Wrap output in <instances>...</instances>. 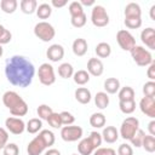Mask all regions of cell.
Returning a JSON list of instances; mask_svg holds the SVG:
<instances>
[{
  "instance_id": "cell-13",
  "label": "cell",
  "mask_w": 155,
  "mask_h": 155,
  "mask_svg": "<svg viewBox=\"0 0 155 155\" xmlns=\"http://www.w3.org/2000/svg\"><path fill=\"white\" fill-rule=\"evenodd\" d=\"M46 57L51 62H59L64 57V48L59 44H52L46 51Z\"/></svg>"
},
{
  "instance_id": "cell-9",
  "label": "cell",
  "mask_w": 155,
  "mask_h": 155,
  "mask_svg": "<svg viewBox=\"0 0 155 155\" xmlns=\"http://www.w3.org/2000/svg\"><path fill=\"white\" fill-rule=\"evenodd\" d=\"M116 41L119 44V46L124 50V51H131L134 46H136V39L134 36L126 29H121L116 33Z\"/></svg>"
},
{
  "instance_id": "cell-26",
  "label": "cell",
  "mask_w": 155,
  "mask_h": 155,
  "mask_svg": "<svg viewBox=\"0 0 155 155\" xmlns=\"http://www.w3.org/2000/svg\"><path fill=\"white\" fill-rule=\"evenodd\" d=\"M94 51H96V54H97L99 58H107V57H109L110 53H111V47H110V45H109L108 42L102 41V42L97 44Z\"/></svg>"
},
{
  "instance_id": "cell-40",
  "label": "cell",
  "mask_w": 155,
  "mask_h": 155,
  "mask_svg": "<svg viewBox=\"0 0 155 155\" xmlns=\"http://www.w3.org/2000/svg\"><path fill=\"white\" fill-rule=\"evenodd\" d=\"M4 155H19V148L16 143H7L2 149Z\"/></svg>"
},
{
  "instance_id": "cell-22",
  "label": "cell",
  "mask_w": 155,
  "mask_h": 155,
  "mask_svg": "<svg viewBox=\"0 0 155 155\" xmlns=\"http://www.w3.org/2000/svg\"><path fill=\"white\" fill-rule=\"evenodd\" d=\"M107 119L103 113H93L90 116V125L94 128H102L105 126Z\"/></svg>"
},
{
  "instance_id": "cell-20",
  "label": "cell",
  "mask_w": 155,
  "mask_h": 155,
  "mask_svg": "<svg viewBox=\"0 0 155 155\" xmlns=\"http://www.w3.org/2000/svg\"><path fill=\"white\" fill-rule=\"evenodd\" d=\"M78 150H79V154L80 155H91L96 149L93 147V144L91 143L90 138H82L79 144H78Z\"/></svg>"
},
{
  "instance_id": "cell-15",
  "label": "cell",
  "mask_w": 155,
  "mask_h": 155,
  "mask_svg": "<svg viewBox=\"0 0 155 155\" xmlns=\"http://www.w3.org/2000/svg\"><path fill=\"white\" fill-rule=\"evenodd\" d=\"M140 40L149 50H155V30H154V28L149 27V28L143 29L140 33Z\"/></svg>"
},
{
  "instance_id": "cell-54",
  "label": "cell",
  "mask_w": 155,
  "mask_h": 155,
  "mask_svg": "<svg viewBox=\"0 0 155 155\" xmlns=\"http://www.w3.org/2000/svg\"><path fill=\"white\" fill-rule=\"evenodd\" d=\"M2 54H4V48H2V45H0V58L2 57Z\"/></svg>"
},
{
  "instance_id": "cell-21",
  "label": "cell",
  "mask_w": 155,
  "mask_h": 155,
  "mask_svg": "<svg viewBox=\"0 0 155 155\" xmlns=\"http://www.w3.org/2000/svg\"><path fill=\"white\" fill-rule=\"evenodd\" d=\"M104 90L108 94H115L120 90V81L116 78H108L104 81Z\"/></svg>"
},
{
  "instance_id": "cell-19",
  "label": "cell",
  "mask_w": 155,
  "mask_h": 155,
  "mask_svg": "<svg viewBox=\"0 0 155 155\" xmlns=\"http://www.w3.org/2000/svg\"><path fill=\"white\" fill-rule=\"evenodd\" d=\"M74 94H75V99L81 104H88L91 102V98H92L91 91L86 87H78L75 90Z\"/></svg>"
},
{
  "instance_id": "cell-7",
  "label": "cell",
  "mask_w": 155,
  "mask_h": 155,
  "mask_svg": "<svg viewBox=\"0 0 155 155\" xmlns=\"http://www.w3.org/2000/svg\"><path fill=\"white\" fill-rule=\"evenodd\" d=\"M91 22L94 27L103 28L109 24V15L102 5H94L91 11Z\"/></svg>"
},
{
  "instance_id": "cell-42",
  "label": "cell",
  "mask_w": 155,
  "mask_h": 155,
  "mask_svg": "<svg viewBox=\"0 0 155 155\" xmlns=\"http://www.w3.org/2000/svg\"><path fill=\"white\" fill-rule=\"evenodd\" d=\"M59 116H61V121H62V125L64 126H68V125H73L74 121H75V117L69 111H62L59 113Z\"/></svg>"
},
{
  "instance_id": "cell-17",
  "label": "cell",
  "mask_w": 155,
  "mask_h": 155,
  "mask_svg": "<svg viewBox=\"0 0 155 155\" xmlns=\"http://www.w3.org/2000/svg\"><path fill=\"white\" fill-rule=\"evenodd\" d=\"M102 139L109 144L115 143L119 139V131L116 130V127L114 126H107L103 128L102 132Z\"/></svg>"
},
{
  "instance_id": "cell-47",
  "label": "cell",
  "mask_w": 155,
  "mask_h": 155,
  "mask_svg": "<svg viewBox=\"0 0 155 155\" xmlns=\"http://www.w3.org/2000/svg\"><path fill=\"white\" fill-rule=\"evenodd\" d=\"M7 142H8V132L6 128L0 127V149H4Z\"/></svg>"
},
{
  "instance_id": "cell-53",
  "label": "cell",
  "mask_w": 155,
  "mask_h": 155,
  "mask_svg": "<svg viewBox=\"0 0 155 155\" xmlns=\"http://www.w3.org/2000/svg\"><path fill=\"white\" fill-rule=\"evenodd\" d=\"M150 18H151L153 21H155V5H153V6L150 7Z\"/></svg>"
},
{
  "instance_id": "cell-16",
  "label": "cell",
  "mask_w": 155,
  "mask_h": 155,
  "mask_svg": "<svg viewBox=\"0 0 155 155\" xmlns=\"http://www.w3.org/2000/svg\"><path fill=\"white\" fill-rule=\"evenodd\" d=\"M71 48H73V53L78 57H82L86 54L87 52V48H88V45H87V41L82 38H78L73 41V45H71Z\"/></svg>"
},
{
  "instance_id": "cell-49",
  "label": "cell",
  "mask_w": 155,
  "mask_h": 155,
  "mask_svg": "<svg viewBox=\"0 0 155 155\" xmlns=\"http://www.w3.org/2000/svg\"><path fill=\"white\" fill-rule=\"evenodd\" d=\"M67 4H68L67 0H52V1H51V6L57 7V8H59V7H64Z\"/></svg>"
},
{
  "instance_id": "cell-39",
  "label": "cell",
  "mask_w": 155,
  "mask_h": 155,
  "mask_svg": "<svg viewBox=\"0 0 155 155\" xmlns=\"http://www.w3.org/2000/svg\"><path fill=\"white\" fill-rule=\"evenodd\" d=\"M86 22H87V16H86L85 13L70 18V23H71V25L75 27V28H82V27L86 24Z\"/></svg>"
},
{
  "instance_id": "cell-37",
  "label": "cell",
  "mask_w": 155,
  "mask_h": 155,
  "mask_svg": "<svg viewBox=\"0 0 155 155\" xmlns=\"http://www.w3.org/2000/svg\"><path fill=\"white\" fill-rule=\"evenodd\" d=\"M144 136H145V132L139 128V130L134 133V136L130 139L131 144L134 145L136 148H140V147H142V142H143V139H144Z\"/></svg>"
},
{
  "instance_id": "cell-10",
  "label": "cell",
  "mask_w": 155,
  "mask_h": 155,
  "mask_svg": "<svg viewBox=\"0 0 155 155\" xmlns=\"http://www.w3.org/2000/svg\"><path fill=\"white\" fill-rule=\"evenodd\" d=\"M82 128L80 126H63L61 128V137L64 142H76L82 137Z\"/></svg>"
},
{
  "instance_id": "cell-55",
  "label": "cell",
  "mask_w": 155,
  "mask_h": 155,
  "mask_svg": "<svg viewBox=\"0 0 155 155\" xmlns=\"http://www.w3.org/2000/svg\"><path fill=\"white\" fill-rule=\"evenodd\" d=\"M71 155H78V154H71Z\"/></svg>"
},
{
  "instance_id": "cell-43",
  "label": "cell",
  "mask_w": 155,
  "mask_h": 155,
  "mask_svg": "<svg viewBox=\"0 0 155 155\" xmlns=\"http://www.w3.org/2000/svg\"><path fill=\"white\" fill-rule=\"evenodd\" d=\"M124 23L130 29H138L142 25V18H125Z\"/></svg>"
},
{
  "instance_id": "cell-12",
  "label": "cell",
  "mask_w": 155,
  "mask_h": 155,
  "mask_svg": "<svg viewBox=\"0 0 155 155\" xmlns=\"http://www.w3.org/2000/svg\"><path fill=\"white\" fill-rule=\"evenodd\" d=\"M139 109L147 116L155 117V97H143L139 102Z\"/></svg>"
},
{
  "instance_id": "cell-8",
  "label": "cell",
  "mask_w": 155,
  "mask_h": 155,
  "mask_svg": "<svg viewBox=\"0 0 155 155\" xmlns=\"http://www.w3.org/2000/svg\"><path fill=\"white\" fill-rule=\"evenodd\" d=\"M38 76H39V81L45 86H51L56 82L54 69L50 63H42L39 67Z\"/></svg>"
},
{
  "instance_id": "cell-35",
  "label": "cell",
  "mask_w": 155,
  "mask_h": 155,
  "mask_svg": "<svg viewBox=\"0 0 155 155\" xmlns=\"http://www.w3.org/2000/svg\"><path fill=\"white\" fill-rule=\"evenodd\" d=\"M68 10H69L70 17H75V16H80V15L85 13V12H84V7L81 6V4H80L79 1H73V2H70Z\"/></svg>"
},
{
  "instance_id": "cell-30",
  "label": "cell",
  "mask_w": 155,
  "mask_h": 155,
  "mask_svg": "<svg viewBox=\"0 0 155 155\" xmlns=\"http://www.w3.org/2000/svg\"><path fill=\"white\" fill-rule=\"evenodd\" d=\"M119 101H132L134 99V90L131 86L121 87L117 92Z\"/></svg>"
},
{
  "instance_id": "cell-34",
  "label": "cell",
  "mask_w": 155,
  "mask_h": 155,
  "mask_svg": "<svg viewBox=\"0 0 155 155\" xmlns=\"http://www.w3.org/2000/svg\"><path fill=\"white\" fill-rule=\"evenodd\" d=\"M142 147L144 148L145 151L148 153H154L155 151V137L154 136H150V134H145L144 136V139L142 142Z\"/></svg>"
},
{
  "instance_id": "cell-29",
  "label": "cell",
  "mask_w": 155,
  "mask_h": 155,
  "mask_svg": "<svg viewBox=\"0 0 155 155\" xmlns=\"http://www.w3.org/2000/svg\"><path fill=\"white\" fill-rule=\"evenodd\" d=\"M73 74H74V68L70 63L65 62V63H62L58 67V75L62 79H69V78L73 76Z\"/></svg>"
},
{
  "instance_id": "cell-14",
  "label": "cell",
  "mask_w": 155,
  "mask_h": 155,
  "mask_svg": "<svg viewBox=\"0 0 155 155\" xmlns=\"http://www.w3.org/2000/svg\"><path fill=\"white\" fill-rule=\"evenodd\" d=\"M104 71L103 62L99 58H90L87 62V73L92 76H101Z\"/></svg>"
},
{
  "instance_id": "cell-45",
  "label": "cell",
  "mask_w": 155,
  "mask_h": 155,
  "mask_svg": "<svg viewBox=\"0 0 155 155\" xmlns=\"http://www.w3.org/2000/svg\"><path fill=\"white\" fill-rule=\"evenodd\" d=\"M117 155H133V149L130 144L122 143L117 148Z\"/></svg>"
},
{
  "instance_id": "cell-23",
  "label": "cell",
  "mask_w": 155,
  "mask_h": 155,
  "mask_svg": "<svg viewBox=\"0 0 155 155\" xmlns=\"http://www.w3.org/2000/svg\"><path fill=\"white\" fill-rule=\"evenodd\" d=\"M41 127H42V120H40L39 117L29 119V121L25 124V130L30 134L38 133L39 131H41Z\"/></svg>"
},
{
  "instance_id": "cell-27",
  "label": "cell",
  "mask_w": 155,
  "mask_h": 155,
  "mask_svg": "<svg viewBox=\"0 0 155 155\" xmlns=\"http://www.w3.org/2000/svg\"><path fill=\"white\" fill-rule=\"evenodd\" d=\"M90 76H91V75L87 73V70H84V69L78 70V71H75V73L73 74L74 82H75L76 85H80V86L86 85V84L90 81Z\"/></svg>"
},
{
  "instance_id": "cell-3",
  "label": "cell",
  "mask_w": 155,
  "mask_h": 155,
  "mask_svg": "<svg viewBox=\"0 0 155 155\" xmlns=\"http://www.w3.org/2000/svg\"><path fill=\"white\" fill-rule=\"evenodd\" d=\"M2 103L13 116H24L28 113L27 102L15 91H6L2 94Z\"/></svg>"
},
{
  "instance_id": "cell-24",
  "label": "cell",
  "mask_w": 155,
  "mask_h": 155,
  "mask_svg": "<svg viewBox=\"0 0 155 155\" xmlns=\"http://www.w3.org/2000/svg\"><path fill=\"white\" fill-rule=\"evenodd\" d=\"M21 6V11L25 15H33L34 12H36V7H38V2L36 0H22L19 2Z\"/></svg>"
},
{
  "instance_id": "cell-31",
  "label": "cell",
  "mask_w": 155,
  "mask_h": 155,
  "mask_svg": "<svg viewBox=\"0 0 155 155\" xmlns=\"http://www.w3.org/2000/svg\"><path fill=\"white\" fill-rule=\"evenodd\" d=\"M0 7L2 10V12L5 13H13L17 7H18V2L17 0H1L0 1Z\"/></svg>"
},
{
  "instance_id": "cell-38",
  "label": "cell",
  "mask_w": 155,
  "mask_h": 155,
  "mask_svg": "<svg viewBox=\"0 0 155 155\" xmlns=\"http://www.w3.org/2000/svg\"><path fill=\"white\" fill-rule=\"evenodd\" d=\"M12 34L10 30H7L2 24H0V45H6L11 41Z\"/></svg>"
},
{
  "instance_id": "cell-50",
  "label": "cell",
  "mask_w": 155,
  "mask_h": 155,
  "mask_svg": "<svg viewBox=\"0 0 155 155\" xmlns=\"http://www.w3.org/2000/svg\"><path fill=\"white\" fill-rule=\"evenodd\" d=\"M148 131L150 136H155V120H151L148 124Z\"/></svg>"
},
{
  "instance_id": "cell-18",
  "label": "cell",
  "mask_w": 155,
  "mask_h": 155,
  "mask_svg": "<svg viewBox=\"0 0 155 155\" xmlns=\"http://www.w3.org/2000/svg\"><path fill=\"white\" fill-rule=\"evenodd\" d=\"M124 13L125 18H142V8L137 2H128Z\"/></svg>"
},
{
  "instance_id": "cell-2",
  "label": "cell",
  "mask_w": 155,
  "mask_h": 155,
  "mask_svg": "<svg viewBox=\"0 0 155 155\" xmlns=\"http://www.w3.org/2000/svg\"><path fill=\"white\" fill-rule=\"evenodd\" d=\"M54 133L50 130H42L40 133L34 137L28 147H27V153L28 155H40L42 154L46 149H48L51 145L54 144Z\"/></svg>"
},
{
  "instance_id": "cell-5",
  "label": "cell",
  "mask_w": 155,
  "mask_h": 155,
  "mask_svg": "<svg viewBox=\"0 0 155 155\" xmlns=\"http://www.w3.org/2000/svg\"><path fill=\"white\" fill-rule=\"evenodd\" d=\"M34 35L38 39H40L41 41L48 42V41H51L54 38L56 30H54L52 24H50L46 21H41V22L35 24V27H34Z\"/></svg>"
},
{
  "instance_id": "cell-32",
  "label": "cell",
  "mask_w": 155,
  "mask_h": 155,
  "mask_svg": "<svg viewBox=\"0 0 155 155\" xmlns=\"http://www.w3.org/2000/svg\"><path fill=\"white\" fill-rule=\"evenodd\" d=\"M119 108L124 114H132L136 110V101H119Z\"/></svg>"
},
{
  "instance_id": "cell-44",
  "label": "cell",
  "mask_w": 155,
  "mask_h": 155,
  "mask_svg": "<svg viewBox=\"0 0 155 155\" xmlns=\"http://www.w3.org/2000/svg\"><path fill=\"white\" fill-rule=\"evenodd\" d=\"M88 138H90L91 143L93 144L94 149H97V148H99V147H101L102 140H103V139H102V134H101V133H98L97 131H93V132H91V133H90Z\"/></svg>"
},
{
  "instance_id": "cell-48",
  "label": "cell",
  "mask_w": 155,
  "mask_h": 155,
  "mask_svg": "<svg viewBox=\"0 0 155 155\" xmlns=\"http://www.w3.org/2000/svg\"><path fill=\"white\" fill-rule=\"evenodd\" d=\"M147 76L150 79V81H154V80H155V63H154V62L148 65Z\"/></svg>"
},
{
  "instance_id": "cell-41",
  "label": "cell",
  "mask_w": 155,
  "mask_h": 155,
  "mask_svg": "<svg viewBox=\"0 0 155 155\" xmlns=\"http://www.w3.org/2000/svg\"><path fill=\"white\" fill-rule=\"evenodd\" d=\"M143 93L144 97H154L155 96V82L148 81L143 85Z\"/></svg>"
},
{
  "instance_id": "cell-51",
  "label": "cell",
  "mask_w": 155,
  "mask_h": 155,
  "mask_svg": "<svg viewBox=\"0 0 155 155\" xmlns=\"http://www.w3.org/2000/svg\"><path fill=\"white\" fill-rule=\"evenodd\" d=\"M44 155H62V154H61L59 150H57V149H54V148H51V149H47Z\"/></svg>"
},
{
  "instance_id": "cell-52",
  "label": "cell",
  "mask_w": 155,
  "mask_h": 155,
  "mask_svg": "<svg viewBox=\"0 0 155 155\" xmlns=\"http://www.w3.org/2000/svg\"><path fill=\"white\" fill-rule=\"evenodd\" d=\"M81 4V6H94V0H81L79 1Z\"/></svg>"
},
{
  "instance_id": "cell-36",
  "label": "cell",
  "mask_w": 155,
  "mask_h": 155,
  "mask_svg": "<svg viewBox=\"0 0 155 155\" xmlns=\"http://www.w3.org/2000/svg\"><path fill=\"white\" fill-rule=\"evenodd\" d=\"M47 122H48V125L51 126V127H53V128H62V121H61V116H59V113H52L50 116H48V119H47Z\"/></svg>"
},
{
  "instance_id": "cell-6",
  "label": "cell",
  "mask_w": 155,
  "mask_h": 155,
  "mask_svg": "<svg viewBox=\"0 0 155 155\" xmlns=\"http://www.w3.org/2000/svg\"><path fill=\"white\" fill-rule=\"evenodd\" d=\"M130 52H131V56H132L134 63L139 67H148L149 64H151L154 62L150 51L144 48L143 46H137L136 45Z\"/></svg>"
},
{
  "instance_id": "cell-25",
  "label": "cell",
  "mask_w": 155,
  "mask_h": 155,
  "mask_svg": "<svg viewBox=\"0 0 155 155\" xmlns=\"http://www.w3.org/2000/svg\"><path fill=\"white\" fill-rule=\"evenodd\" d=\"M94 104L101 110L105 109L109 105V96H108V93H105L103 91L97 92L96 96H94Z\"/></svg>"
},
{
  "instance_id": "cell-46",
  "label": "cell",
  "mask_w": 155,
  "mask_h": 155,
  "mask_svg": "<svg viewBox=\"0 0 155 155\" xmlns=\"http://www.w3.org/2000/svg\"><path fill=\"white\" fill-rule=\"evenodd\" d=\"M93 155H116V151L113 148H97L93 153Z\"/></svg>"
},
{
  "instance_id": "cell-33",
  "label": "cell",
  "mask_w": 155,
  "mask_h": 155,
  "mask_svg": "<svg viewBox=\"0 0 155 155\" xmlns=\"http://www.w3.org/2000/svg\"><path fill=\"white\" fill-rule=\"evenodd\" d=\"M36 113H38V116H39L40 120H46V121H47L48 116L53 113V110H52V108L48 107L47 104H40V105L38 107V109H36Z\"/></svg>"
},
{
  "instance_id": "cell-28",
  "label": "cell",
  "mask_w": 155,
  "mask_h": 155,
  "mask_svg": "<svg viewBox=\"0 0 155 155\" xmlns=\"http://www.w3.org/2000/svg\"><path fill=\"white\" fill-rule=\"evenodd\" d=\"M51 15H52V6L50 4L44 2L36 7V16L40 19H47Z\"/></svg>"
},
{
  "instance_id": "cell-1",
  "label": "cell",
  "mask_w": 155,
  "mask_h": 155,
  "mask_svg": "<svg viewBox=\"0 0 155 155\" xmlns=\"http://www.w3.org/2000/svg\"><path fill=\"white\" fill-rule=\"evenodd\" d=\"M35 75L34 64L24 56L15 54L6 61L5 76L10 84L18 87H28Z\"/></svg>"
},
{
  "instance_id": "cell-4",
  "label": "cell",
  "mask_w": 155,
  "mask_h": 155,
  "mask_svg": "<svg viewBox=\"0 0 155 155\" xmlns=\"http://www.w3.org/2000/svg\"><path fill=\"white\" fill-rule=\"evenodd\" d=\"M138 130H139V120L134 116H128L122 121L120 126L119 136H121V138L126 140H130Z\"/></svg>"
},
{
  "instance_id": "cell-11",
  "label": "cell",
  "mask_w": 155,
  "mask_h": 155,
  "mask_svg": "<svg viewBox=\"0 0 155 155\" xmlns=\"http://www.w3.org/2000/svg\"><path fill=\"white\" fill-rule=\"evenodd\" d=\"M5 126H6L7 132L12 134H22L25 130L24 121L19 117H13V116H10L5 120Z\"/></svg>"
}]
</instances>
